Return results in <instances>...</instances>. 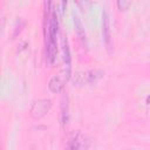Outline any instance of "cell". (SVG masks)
Segmentation results:
<instances>
[{
  "mask_svg": "<svg viewBox=\"0 0 150 150\" xmlns=\"http://www.w3.org/2000/svg\"><path fill=\"white\" fill-rule=\"evenodd\" d=\"M47 45H46V57L49 64H53L56 60V35L59 33V21L55 9H50V14L47 16Z\"/></svg>",
  "mask_w": 150,
  "mask_h": 150,
  "instance_id": "1",
  "label": "cell"
},
{
  "mask_svg": "<svg viewBox=\"0 0 150 150\" xmlns=\"http://www.w3.org/2000/svg\"><path fill=\"white\" fill-rule=\"evenodd\" d=\"M50 108H52V101L49 98H39L34 101L29 110V115L33 120H40L50 110Z\"/></svg>",
  "mask_w": 150,
  "mask_h": 150,
  "instance_id": "2",
  "label": "cell"
},
{
  "mask_svg": "<svg viewBox=\"0 0 150 150\" xmlns=\"http://www.w3.org/2000/svg\"><path fill=\"white\" fill-rule=\"evenodd\" d=\"M61 48H62L63 63H64V74L67 76V79H69L70 73H71V56H70V49H69L68 40L66 36L61 38Z\"/></svg>",
  "mask_w": 150,
  "mask_h": 150,
  "instance_id": "3",
  "label": "cell"
},
{
  "mask_svg": "<svg viewBox=\"0 0 150 150\" xmlns=\"http://www.w3.org/2000/svg\"><path fill=\"white\" fill-rule=\"evenodd\" d=\"M67 80L68 79H67V76H66L64 73L62 75H54V76H52V79L48 82L49 90L52 93H54V94H57V93L62 91L63 88H64V83H66Z\"/></svg>",
  "mask_w": 150,
  "mask_h": 150,
  "instance_id": "4",
  "label": "cell"
},
{
  "mask_svg": "<svg viewBox=\"0 0 150 150\" xmlns=\"http://www.w3.org/2000/svg\"><path fill=\"white\" fill-rule=\"evenodd\" d=\"M102 33H103L105 46L109 49L110 48V20L107 11H103L102 13Z\"/></svg>",
  "mask_w": 150,
  "mask_h": 150,
  "instance_id": "5",
  "label": "cell"
},
{
  "mask_svg": "<svg viewBox=\"0 0 150 150\" xmlns=\"http://www.w3.org/2000/svg\"><path fill=\"white\" fill-rule=\"evenodd\" d=\"M69 122V101L68 96L64 95L61 100V124L63 128L68 125Z\"/></svg>",
  "mask_w": 150,
  "mask_h": 150,
  "instance_id": "6",
  "label": "cell"
},
{
  "mask_svg": "<svg viewBox=\"0 0 150 150\" xmlns=\"http://www.w3.org/2000/svg\"><path fill=\"white\" fill-rule=\"evenodd\" d=\"M74 26H75V32L79 36V39L81 40V42L87 47V38H86V32H84V28L82 26V22L81 20L79 19L77 15L74 14Z\"/></svg>",
  "mask_w": 150,
  "mask_h": 150,
  "instance_id": "7",
  "label": "cell"
},
{
  "mask_svg": "<svg viewBox=\"0 0 150 150\" xmlns=\"http://www.w3.org/2000/svg\"><path fill=\"white\" fill-rule=\"evenodd\" d=\"M80 148H81V143L77 135H74L73 137H70L66 145V150H80Z\"/></svg>",
  "mask_w": 150,
  "mask_h": 150,
  "instance_id": "8",
  "label": "cell"
},
{
  "mask_svg": "<svg viewBox=\"0 0 150 150\" xmlns=\"http://www.w3.org/2000/svg\"><path fill=\"white\" fill-rule=\"evenodd\" d=\"M117 6L121 11H125L129 6H130V1H125V0H118L117 1Z\"/></svg>",
  "mask_w": 150,
  "mask_h": 150,
  "instance_id": "9",
  "label": "cell"
},
{
  "mask_svg": "<svg viewBox=\"0 0 150 150\" xmlns=\"http://www.w3.org/2000/svg\"><path fill=\"white\" fill-rule=\"evenodd\" d=\"M67 6V1H62L60 2V13L61 15H63V12H64V7Z\"/></svg>",
  "mask_w": 150,
  "mask_h": 150,
  "instance_id": "10",
  "label": "cell"
},
{
  "mask_svg": "<svg viewBox=\"0 0 150 150\" xmlns=\"http://www.w3.org/2000/svg\"><path fill=\"white\" fill-rule=\"evenodd\" d=\"M145 102H146V104H150V95H148V96H146Z\"/></svg>",
  "mask_w": 150,
  "mask_h": 150,
  "instance_id": "11",
  "label": "cell"
}]
</instances>
